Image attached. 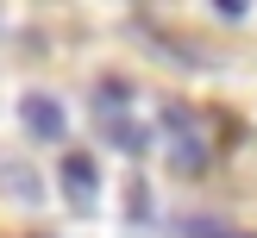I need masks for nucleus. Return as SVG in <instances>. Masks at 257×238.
Here are the masks:
<instances>
[{
    "instance_id": "obj_3",
    "label": "nucleus",
    "mask_w": 257,
    "mask_h": 238,
    "mask_svg": "<svg viewBox=\"0 0 257 238\" xmlns=\"http://www.w3.org/2000/svg\"><path fill=\"white\" fill-rule=\"evenodd\" d=\"M63 194H69V207H94V194H100V163L88 157V150H69L63 157Z\"/></svg>"
},
{
    "instance_id": "obj_5",
    "label": "nucleus",
    "mask_w": 257,
    "mask_h": 238,
    "mask_svg": "<svg viewBox=\"0 0 257 238\" xmlns=\"http://www.w3.org/2000/svg\"><path fill=\"white\" fill-rule=\"evenodd\" d=\"M107 138L125 150V157H145V150H151V132H145V125H125V119H107Z\"/></svg>"
},
{
    "instance_id": "obj_2",
    "label": "nucleus",
    "mask_w": 257,
    "mask_h": 238,
    "mask_svg": "<svg viewBox=\"0 0 257 238\" xmlns=\"http://www.w3.org/2000/svg\"><path fill=\"white\" fill-rule=\"evenodd\" d=\"M163 125H170V163H176L182 175H201V169H207V144L195 138V119H188L182 107H170Z\"/></svg>"
},
{
    "instance_id": "obj_4",
    "label": "nucleus",
    "mask_w": 257,
    "mask_h": 238,
    "mask_svg": "<svg viewBox=\"0 0 257 238\" xmlns=\"http://www.w3.org/2000/svg\"><path fill=\"white\" fill-rule=\"evenodd\" d=\"M0 194H7L13 207H38V200H44V182H38V169H25L19 157H0Z\"/></svg>"
},
{
    "instance_id": "obj_1",
    "label": "nucleus",
    "mask_w": 257,
    "mask_h": 238,
    "mask_svg": "<svg viewBox=\"0 0 257 238\" xmlns=\"http://www.w3.org/2000/svg\"><path fill=\"white\" fill-rule=\"evenodd\" d=\"M19 125L38 138V144H57V138L69 132V113H63L57 94H25V100H19Z\"/></svg>"
}]
</instances>
